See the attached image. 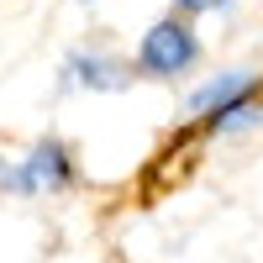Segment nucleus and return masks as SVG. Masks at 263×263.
<instances>
[{
	"label": "nucleus",
	"mask_w": 263,
	"mask_h": 263,
	"mask_svg": "<svg viewBox=\"0 0 263 263\" xmlns=\"http://www.w3.org/2000/svg\"><path fill=\"white\" fill-rule=\"evenodd\" d=\"M195 58H200V42H195L190 21L168 16V21H158V27L142 37V48H137V69H142V74H184Z\"/></svg>",
	"instance_id": "obj_1"
},
{
	"label": "nucleus",
	"mask_w": 263,
	"mask_h": 263,
	"mask_svg": "<svg viewBox=\"0 0 263 263\" xmlns=\"http://www.w3.org/2000/svg\"><path fill=\"white\" fill-rule=\"evenodd\" d=\"M21 168H27V195H37V190H69L74 184V158H69V147H63L58 137H42Z\"/></svg>",
	"instance_id": "obj_2"
},
{
	"label": "nucleus",
	"mask_w": 263,
	"mask_h": 263,
	"mask_svg": "<svg viewBox=\"0 0 263 263\" xmlns=\"http://www.w3.org/2000/svg\"><path fill=\"white\" fill-rule=\"evenodd\" d=\"M74 69H79L84 84H95V90H121V84H126V69H121V63H111V58H90V53H79Z\"/></svg>",
	"instance_id": "obj_3"
},
{
	"label": "nucleus",
	"mask_w": 263,
	"mask_h": 263,
	"mask_svg": "<svg viewBox=\"0 0 263 263\" xmlns=\"http://www.w3.org/2000/svg\"><path fill=\"white\" fill-rule=\"evenodd\" d=\"M242 90H248V79H242V74H221L216 84H205V90L195 95V111H216V105H227L232 95H242Z\"/></svg>",
	"instance_id": "obj_4"
},
{
	"label": "nucleus",
	"mask_w": 263,
	"mask_h": 263,
	"mask_svg": "<svg viewBox=\"0 0 263 263\" xmlns=\"http://www.w3.org/2000/svg\"><path fill=\"white\" fill-rule=\"evenodd\" d=\"M0 190H21L27 195V168H16V163L0 158Z\"/></svg>",
	"instance_id": "obj_5"
},
{
	"label": "nucleus",
	"mask_w": 263,
	"mask_h": 263,
	"mask_svg": "<svg viewBox=\"0 0 263 263\" xmlns=\"http://www.w3.org/2000/svg\"><path fill=\"white\" fill-rule=\"evenodd\" d=\"M174 6H184V11H205V6H216V0H174Z\"/></svg>",
	"instance_id": "obj_6"
}]
</instances>
